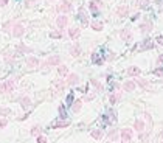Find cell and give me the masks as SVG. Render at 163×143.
Segmentation results:
<instances>
[{"mask_svg":"<svg viewBox=\"0 0 163 143\" xmlns=\"http://www.w3.org/2000/svg\"><path fill=\"white\" fill-rule=\"evenodd\" d=\"M71 10H73V6H71L70 0H62V3L58 6V11L59 13H70Z\"/></svg>","mask_w":163,"mask_h":143,"instance_id":"cell-1","label":"cell"},{"mask_svg":"<svg viewBox=\"0 0 163 143\" xmlns=\"http://www.w3.org/2000/svg\"><path fill=\"white\" fill-rule=\"evenodd\" d=\"M120 135H121L123 141L128 143V141H131V140H132V137H134V131H132V129H129V128H124V129H121Z\"/></svg>","mask_w":163,"mask_h":143,"instance_id":"cell-2","label":"cell"},{"mask_svg":"<svg viewBox=\"0 0 163 143\" xmlns=\"http://www.w3.org/2000/svg\"><path fill=\"white\" fill-rule=\"evenodd\" d=\"M67 23H68V17L67 16H59L58 19H56V25H58L59 30H64L65 26H67Z\"/></svg>","mask_w":163,"mask_h":143,"instance_id":"cell-3","label":"cell"},{"mask_svg":"<svg viewBox=\"0 0 163 143\" xmlns=\"http://www.w3.org/2000/svg\"><path fill=\"white\" fill-rule=\"evenodd\" d=\"M23 33H25L23 25H20V23L13 25V36H14V38H20V36H22Z\"/></svg>","mask_w":163,"mask_h":143,"instance_id":"cell-4","label":"cell"},{"mask_svg":"<svg viewBox=\"0 0 163 143\" xmlns=\"http://www.w3.org/2000/svg\"><path fill=\"white\" fill-rule=\"evenodd\" d=\"M120 38H121L124 42H131V41H132V31L128 30V28L121 30V31H120Z\"/></svg>","mask_w":163,"mask_h":143,"instance_id":"cell-5","label":"cell"},{"mask_svg":"<svg viewBox=\"0 0 163 143\" xmlns=\"http://www.w3.org/2000/svg\"><path fill=\"white\" fill-rule=\"evenodd\" d=\"M135 87H137V83L132 81V79H129V81H126V83L123 84V90H124V92H134Z\"/></svg>","mask_w":163,"mask_h":143,"instance_id":"cell-6","label":"cell"},{"mask_svg":"<svg viewBox=\"0 0 163 143\" xmlns=\"http://www.w3.org/2000/svg\"><path fill=\"white\" fill-rule=\"evenodd\" d=\"M101 6H103V2H101V0H92V2H90V5H89V8H90V11H92V13H98Z\"/></svg>","mask_w":163,"mask_h":143,"instance_id":"cell-7","label":"cell"},{"mask_svg":"<svg viewBox=\"0 0 163 143\" xmlns=\"http://www.w3.org/2000/svg\"><path fill=\"white\" fill-rule=\"evenodd\" d=\"M128 14H129V6L128 5H121V6L116 8V16L118 17H126Z\"/></svg>","mask_w":163,"mask_h":143,"instance_id":"cell-8","label":"cell"},{"mask_svg":"<svg viewBox=\"0 0 163 143\" xmlns=\"http://www.w3.org/2000/svg\"><path fill=\"white\" fill-rule=\"evenodd\" d=\"M155 47V44H154L151 39H144L143 42H141V45H140V50L143 51V50H151V48H154Z\"/></svg>","mask_w":163,"mask_h":143,"instance_id":"cell-9","label":"cell"},{"mask_svg":"<svg viewBox=\"0 0 163 143\" xmlns=\"http://www.w3.org/2000/svg\"><path fill=\"white\" fill-rule=\"evenodd\" d=\"M152 30V23L149 22V20H146V22H143V23H140V31L143 33V34H146V33H149Z\"/></svg>","mask_w":163,"mask_h":143,"instance_id":"cell-10","label":"cell"},{"mask_svg":"<svg viewBox=\"0 0 163 143\" xmlns=\"http://www.w3.org/2000/svg\"><path fill=\"white\" fill-rule=\"evenodd\" d=\"M61 64V56L58 55H53L47 59V65H59Z\"/></svg>","mask_w":163,"mask_h":143,"instance_id":"cell-11","label":"cell"},{"mask_svg":"<svg viewBox=\"0 0 163 143\" xmlns=\"http://www.w3.org/2000/svg\"><path fill=\"white\" fill-rule=\"evenodd\" d=\"M79 83V76L76 75V73H70L68 76H67V84L68 86H75V84H78Z\"/></svg>","mask_w":163,"mask_h":143,"instance_id":"cell-12","label":"cell"},{"mask_svg":"<svg viewBox=\"0 0 163 143\" xmlns=\"http://www.w3.org/2000/svg\"><path fill=\"white\" fill-rule=\"evenodd\" d=\"M92 62L96 64V65H103L104 64V58L101 55H98V53H93L92 55Z\"/></svg>","mask_w":163,"mask_h":143,"instance_id":"cell-13","label":"cell"},{"mask_svg":"<svg viewBox=\"0 0 163 143\" xmlns=\"http://www.w3.org/2000/svg\"><path fill=\"white\" fill-rule=\"evenodd\" d=\"M16 51L19 53V55H23V53H31L33 50H31L30 47H26V45H23V44H19V45L16 47Z\"/></svg>","mask_w":163,"mask_h":143,"instance_id":"cell-14","label":"cell"},{"mask_svg":"<svg viewBox=\"0 0 163 143\" xmlns=\"http://www.w3.org/2000/svg\"><path fill=\"white\" fill-rule=\"evenodd\" d=\"M129 76H138L140 73H141V70H140V67H135V65H132V67H129L128 68V72H126Z\"/></svg>","mask_w":163,"mask_h":143,"instance_id":"cell-15","label":"cell"},{"mask_svg":"<svg viewBox=\"0 0 163 143\" xmlns=\"http://www.w3.org/2000/svg\"><path fill=\"white\" fill-rule=\"evenodd\" d=\"M26 65L28 67H38L39 65V59L38 58H34V56H30V58H26Z\"/></svg>","mask_w":163,"mask_h":143,"instance_id":"cell-16","label":"cell"},{"mask_svg":"<svg viewBox=\"0 0 163 143\" xmlns=\"http://www.w3.org/2000/svg\"><path fill=\"white\" fill-rule=\"evenodd\" d=\"M134 129L137 131L138 134H141V132L144 131V123H143V120H135V123H134Z\"/></svg>","mask_w":163,"mask_h":143,"instance_id":"cell-17","label":"cell"},{"mask_svg":"<svg viewBox=\"0 0 163 143\" xmlns=\"http://www.w3.org/2000/svg\"><path fill=\"white\" fill-rule=\"evenodd\" d=\"M79 34H81V30L76 28V26H73V28H70V30H68V36H70L71 39H78V38H79Z\"/></svg>","mask_w":163,"mask_h":143,"instance_id":"cell-18","label":"cell"},{"mask_svg":"<svg viewBox=\"0 0 163 143\" xmlns=\"http://www.w3.org/2000/svg\"><path fill=\"white\" fill-rule=\"evenodd\" d=\"M31 106V100L28 96H22L20 98V107L22 109H28V107Z\"/></svg>","mask_w":163,"mask_h":143,"instance_id":"cell-19","label":"cell"},{"mask_svg":"<svg viewBox=\"0 0 163 143\" xmlns=\"http://www.w3.org/2000/svg\"><path fill=\"white\" fill-rule=\"evenodd\" d=\"M107 137H109V140H110V141H116V140H118V137H120V134H118V131H116V129H112V131H109Z\"/></svg>","mask_w":163,"mask_h":143,"instance_id":"cell-20","label":"cell"},{"mask_svg":"<svg viewBox=\"0 0 163 143\" xmlns=\"http://www.w3.org/2000/svg\"><path fill=\"white\" fill-rule=\"evenodd\" d=\"M70 124V121L68 120H65V121H56V123H53L51 124V128L53 129H59V128H67Z\"/></svg>","mask_w":163,"mask_h":143,"instance_id":"cell-21","label":"cell"},{"mask_svg":"<svg viewBox=\"0 0 163 143\" xmlns=\"http://www.w3.org/2000/svg\"><path fill=\"white\" fill-rule=\"evenodd\" d=\"M90 135H92V138H95V140H101L103 138V131L101 129H93L92 132H90Z\"/></svg>","mask_w":163,"mask_h":143,"instance_id":"cell-22","label":"cell"},{"mask_svg":"<svg viewBox=\"0 0 163 143\" xmlns=\"http://www.w3.org/2000/svg\"><path fill=\"white\" fill-rule=\"evenodd\" d=\"M70 55L73 56V58H78L79 55H81V50H79V45L76 44V45H73V47H70Z\"/></svg>","mask_w":163,"mask_h":143,"instance_id":"cell-23","label":"cell"},{"mask_svg":"<svg viewBox=\"0 0 163 143\" xmlns=\"http://www.w3.org/2000/svg\"><path fill=\"white\" fill-rule=\"evenodd\" d=\"M14 87H16L14 79H8V81L5 83V89H6V92H13V90H14Z\"/></svg>","mask_w":163,"mask_h":143,"instance_id":"cell-24","label":"cell"},{"mask_svg":"<svg viewBox=\"0 0 163 143\" xmlns=\"http://www.w3.org/2000/svg\"><path fill=\"white\" fill-rule=\"evenodd\" d=\"M120 98H121V92H116V93H112L110 96H109V101H110V104H115Z\"/></svg>","mask_w":163,"mask_h":143,"instance_id":"cell-25","label":"cell"},{"mask_svg":"<svg viewBox=\"0 0 163 143\" xmlns=\"http://www.w3.org/2000/svg\"><path fill=\"white\" fill-rule=\"evenodd\" d=\"M92 28H93L95 31H101V30L104 28V23L99 22V20H95V22H92Z\"/></svg>","mask_w":163,"mask_h":143,"instance_id":"cell-26","label":"cell"},{"mask_svg":"<svg viewBox=\"0 0 163 143\" xmlns=\"http://www.w3.org/2000/svg\"><path fill=\"white\" fill-rule=\"evenodd\" d=\"M81 107H83V101L78 100V101L73 103V106H71V111H73V112H79V111H81Z\"/></svg>","mask_w":163,"mask_h":143,"instance_id":"cell-27","label":"cell"},{"mask_svg":"<svg viewBox=\"0 0 163 143\" xmlns=\"http://www.w3.org/2000/svg\"><path fill=\"white\" fill-rule=\"evenodd\" d=\"M79 19H81V22H83L84 25H87V16H86V11H84V8H81L79 10Z\"/></svg>","mask_w":163,"mask_h":143,"instance_id":"cell-28","label":"cell"},{"mask_svg":"<svg viewBox=\"0 0 163 143\" xmlns=\"http://www.w3.org/2000/svg\"><path fill=\"white\" fill-rule=\"evenodd\" d=\"M50 38H51V39H61V38H62V30L50 31Z\"/></svg>","mask_w":163,"mask_h":143,"instance_id":"cell-29","label":"cell"},{"mask_svg":"<svg viewBox=\"0 0 163 143\" xmlns=\"http://www.w3.org/2000/svg\"><path fill=\"white\" fill-rule=\"evenodd\" d=\"M54 87H56L58 92H62V90H64V87H65V83L62 81V79H61V81H56V83H54Z\"/></svg>","mask_w":163,"mask_h":143,"instance_id":"cell-30","label":"cell"},{"mask_svg":"<svg viewBox=\"0 0 163 143\" xmlns=\"http://www.w3.org/2000/svg\"><path fill=\"white\" fill-rule=\"evenodd\" d=\"M137 6L141 8V10H144V8L149 6V0H137Z\"/></svg>","mask_w":163,"mask_h":143,"instance_id":"cell-31","label":"cell"},{"mask_svg":"<svg viewBox=\"0 0 163 143\" xmlns=\"http://www.w3.org/2000/svg\"><path fill=\"white\" fill-rule=\"evenodd\" d=\"M39 134H41V126H33L31 128V135H34V137H39Z\"/></svg>","mask_w":163,"mask_h":143,"instance_id":"cell-32","label":"cell"},{"mask_svg":"<svg viewBox=\"0 0 163 143\" xmlns=\"http://www.w3.org/2000/svg\"><path fill=\"white\" fill-rule=\"evenodd\" d=\"M90 83H92L95 87H96V90L99 92V90H103V84L99 83V81H96V79H90Z\"/></svg>","mask_w":163,"mask_h":143,"instance_id":"cell-33","label":"cell"},{"mask_svg":"<svg viewBox=\"0 0 163 143\" xmlns=\"http://www.w3.org/2000/svg\"><path fill=\"white\" fill-rule=\"evenodd\" d=\"M135 83H137V86H140V87H148V86H149V83L146 81V79H140V78H138Z\"/></svg>","mask_w":163,"mask_h":143,"instance_id":"cell-34","label":"cell"},{"mask_svg":"<svg viewBox=\"0 0 163 143\" xmlns=\"http://www.w3.org/2000/svg\"><path fill=\"white\" fill-rule=\"evenodd\" d=\"M58 72H59V75H62V76H65V75L68 73V68H67L65 65H61V67L58 68Z\"/></svg>","mask_w":163,"mask_h":143,"instance_id":"cell-35","label":"cell"},{"mask_svg":"<svg viewBox=\"0 0 163 143\" xmlns=\"http://www.w3.org/2000/svg\"><path fill=\"white\" fill-rule=\"evenodd\" d=\"M59 114H61V118H65V117H67L65 107H64V106H59Z\"/></svg>","mask_w":163,"mask_h":143,"instance_id":"cell-36","label":"cell"},{"mask_svg":"<svg viewBox=\"0 0 163 143\" xmlns=\"http://www.w3.org/2000/svg\"><path fill=\"white\" fill-rule=\"evenodd\" d=\"M154 75L155 76H163V67H158V68L154 70Z\"/></svg>","mask_w":163,"mask_h":143,"instance_id":"cell-37","label":"cell"},{"mask_svg":"<svg viewBox=\"0 0 163 143\" xmlns=\"http://www.w3.org/2000/svg\"><path fill=\"white\" fill-rule=\"evenodd\" d=\"M6 124H8V120L6 118H0V129L6 128Z\"/></svg>","mask_w":163,"mask_h":143,"instance_id":"cell-38","label":"cell"},{"mask_svg":"<svg viewBox=\"0 0 163 143\" xmlns=\"http://www.w3.org/2000/svg\"><path fill=\"white\" fill-rule=\"evenodd\" d=\"M67 103L68 104H73V93H68L67 95Z\"/></svg>","mask_w":163,"mask_h":143,"instance_id":"cell-39","label":"cell"},{"mask_svg":"<svg viewBox=\"0 0 163 143\" xmlns=\"http://www.w3.org/2000/svg\"><path fill=\"white\" fill-rule=\"evenodd\" d=\"M38 143H47V138L42 137V135H39V137H38Z\"/></svg>","mask_w":163,"mask_h":143,"instance_id":"cell-40","label":"cell"},{"mask_svg":"<svg viewBox=\"0 0 163 143\" xmlns=\"http://www.w3.org/2000/svg\"><path fill=\"white\" fill-rule=\"evenodd\" d=\"M106 59L107 61H112V59H115V55H113V53H109V55L106 56Z\"/></svg>","mask_w":163,"mask_h":143,"instance_id":"cell-41","label":"cell"},{"mask_svg":"<svg viewBox=\"0 0 163 143\" xmlns=\"http://www.w3.org/2000/svg\"><path fill=\"white\" fill-rule=\"evenodd\" d=\"M144 118H146V120H148L149 123L152 121V118H151V114H149V112H144Z\"/></svg>","mask_w":163,"mask_h":143,"instance_id":"cell-42","label":"cell"},{"mask_svg":"<svg viewBox=\"0 0 163 143\" xmlns=\"http://www.w3.org/2000/svg\"><path fill=\"white\" fill-rule=\"evenodd\" d=\"M155 41H157V44H158V45H163V36H158V38H157Z\"/></svg>","mask_w":163,"mask_h":143,"instance_id":"cell-43","label":"cell"},{"mask_svg":"<svg viewBox=\"0 0 163 143\" xmlns=\"http://www.w3.org/2000/svg\"><path fill=\"white\" fill-rule=\"evenodd\" d=\"M138 138H140V140H146V138H148V134H143V132H141L140 135H138Z\"/></svg>","mask_w":163,"mask_h":143,"instance_id":"cell-44","label":"cell"},{"mask_svg":"<svg viewBox=\"0 0 163 143\" xmlns=\"http://www.w3.org/2000/svg\"><path fill=\"white\" fill-rule=\"evenodd\" d=\"M93 98H95V93H90V95H87V96H86V100H87V101H90V100H93Z\"/></svg>","mask_w":163,"mask_h":143,"instance_id":"cell-45","label":"cell"},{"mask_svg":"<svg viewBox=\"0 0 163 143\" xmlns=\"http://www.w3.org/2000/svg\"><path fill=\"white\" fill-rule=\"evenodd\" d=\"M0 114H2V115H6V114H10V109H0Z\"/></svg>","mask_w":163,"mask_h":143,"instance_id":"cell-46","label":"cell"},{"mask_svg":"<svg viewBox=\"0 0 163 143\" xmlns=\"http://www.w3.org/2000/svg\"><path fill=\"white\" fill-rule=\"evenodd\" d=\"M6 89H5V84H0V93H5Z\"/></svg>","mask_w":163,"mask_h":143,"instance_id":"cell-47","label":"cell"},{"mask_svg":"<svg viewBox=\"0 0 163 143\" xmlns=\"http://www.w3.org/2000/svg\"><path fill=\"white\" fill-rule=\"evenodd\" d=\"M157 62H158V64H163V55H160V56L157 58Z\"/></svg>","mask_w":163,"mask_h":143,"instance_id":"cell-48","label":"cell"},{"mask_svg":"<svg viewBox=\"0 0 163 143\" xmlns=\"http://www.w3.org/2000/svg\"><path fill=\"white\" fill-rule=\"evenodd\" d=\"M8 5V0H0V6H5Z\"/></svg>","mask_w":163,"mask_h":143,"instance_id":"cell-49","label":"cell"},{"mask_svg":"<svg viewBox=\"0 0 163 143\" xmlns=\"http://www.w3.org/2000/svg\"><path fill=\"white\" fill-rule=\"evenodd\" d=\"M34 2H39V0H26V5H31V3H34Z\"/></svg>","mask_w":163,"mask_h":143,"instance_id":"cell-50","label":"cell"},{"mask_svg":"<svg viewBox=\"0 0 163 143\" xmlns=\"http://www.w3.org/2000/svg\"><path fill=\"white\" fill-rule=\"evenodd\" d=\"M138 17H140V14H138V13H137V14H135V16H134V17H131V19H132V20H137V19H138Z\"/></svg>","mask_w":163,"mask_h":143,"instance_id":"cell-51","label":"cell"},{"mask_svg":"<svg viewBox=\"0 0 163 143\" xmlns=\"http://www.w3.org/2000/svg\"><path fill=\"white\" fill-rule=\"evenodd\" d=\"M104 143H112V141H110V140H109V141H104Z\"/></svg>","mask_w":163,"mask_h":143,"instance_id":"cell-52","label":"cell"},{"mask_svg":"<svg viewBox=\"0 0 163 143\" xmlns=\"http://www.w3.org/2000/svg\"><path fill=\"white\" fill-rule=\"evenodd\" d=\"M121 143H126V141H121Z\"/></svg>","mask_w":163,"mask_h":143,"instance_id":"cell-53","label":"cell"},{"mask_svg":"<svg viewBox=\"0 0 163 143\" xmlns=\"http://www.w3.org/2000/svg\"><path fill=\"white\" fill-rule=\"evenodd\" d=\"M161 143H163V141H161Z\"/></svg>","mask_w":163,"mask_h":143,"instance_id":"cell-54","label":"cell"}]
</instances>
